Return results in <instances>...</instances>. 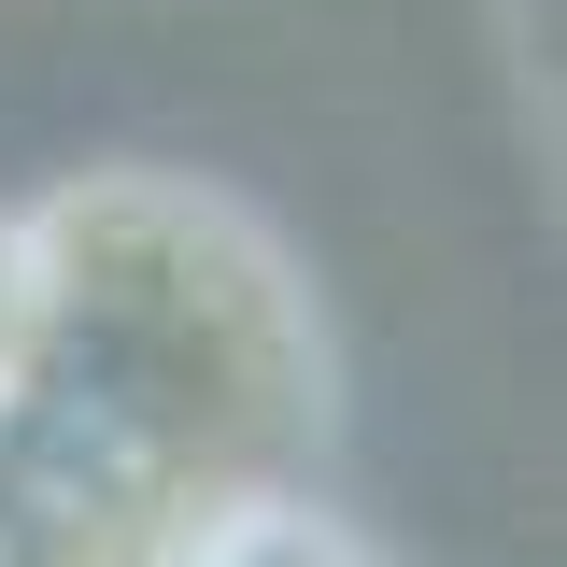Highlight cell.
I'll return each instance as SVG.
<instances>
[{
	"instance_id": "6da1fadb",
	"label": "cell",
	"mask_w": 567,
	"mask_h": 567,
	"mask_svg": "<svg viewBox=\"0 0 567 567\" xmlns=\"http://www.w3.org/2000/svg\"><path fill=\"white\" fill-rule=\"evenodd\" d=\"M14 398L0 525L58 567H128L185 511L298 483L327 425L312 284L199 171H71L14 213Z\"/></svg>"
},
{
	"instance_id": "3957f363",
	"label": "cell",
	"mask_w": 567,
	"mask_h": 567,
	"mask_svg": "<svg viewBox=\"0 0 567 567\" xmlns=\"http://www.w3.org/2000/svg\"><path fill=\"white\" fill-rule=\"evenodd\" d=\"M14 327H29V270H14V213H0V398H14Z\"/></svg>"
},
{
	"instance_id": "7a4b0ae2",
	"label": "cell",
	"mask_w": 567,
	"mask_h": 567,
	"mask_svg": "<svg viewBox=\"0 0 567 567\" xmlns=\"http://www.w3.org/2000/svg\"><path fill=\"white\" fill-rule=\"evenodd\" d=\"M128 567H398V554H369L312 483H241L213 511H185L171 539H142Z\"/></svg>"
}]
</instances>
